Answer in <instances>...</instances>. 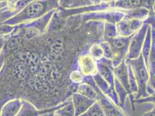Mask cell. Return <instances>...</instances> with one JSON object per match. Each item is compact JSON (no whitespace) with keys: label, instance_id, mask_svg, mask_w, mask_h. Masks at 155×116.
Returning a JSON list of instances; mask_svg holds the SVG:
<instances>
[{"label":"cell","instance_id":"6","mask_svg":"<svg viewBox=\"0 0 155 116\" xmlns=\"http://www.w3.org/2000/svg\"><path fill=\"white\" fill-rule=\"evenodd\" d=\"M112 71L115 75V77L118 80V81L123 86V88L126 90L127 93L130 95L131 100L132 101V105L133 109L134 110L133 101L134 100V97L131 95L130 87L129 80V73L128 67L125 62V59L122 62V63L116 67L112 68Z\"/></svg>","mask_w":155,"mask_h":116},{"label":"cell","instance_id":"13","mask_svg":"<svg viewBox=\"0 0 155 116\" xmlns=\"http://www.w3.org/2000/svg\"><path fill=\"white\" fill-rule=\"evenodd\" d=\"M80 116H106L98 101H96L84 114Z\"/></svg>","mask_w":155,"mask_h":116},{"label":"cell","instance_id":"16","mask_svg":"<svg viewBox=\"0 0 155 116\" xmlns=\"http://www.w3.org/2000/svg\"><path fill=\"white\" fill-rule=\"evenodd\" d=\"M105 36L108 39L115 38L117 35L116 26L112 23H106L105 25Z\"/></svg>","mask_w":155,"mask_h":116},{"label":"cell","instance_id":"1","mask_svg":"<svg viewBox=\"0 0 155 116\" xmlns=\"http://www.w3.org/2000/svg\"><path fill=\"white\" fill-rule=\"evenodd\" d=\"M54 3H56L54 0H34L27 5L19 12L4 21L3 24L15 26L38 19L52 9Z\"/></svg>","mask_w":155,"mask_h":116},{"label":"cell","instance_id":"18","mask_svg":"<svg viewBox=\"0 0 155 116\" xmlns=\"http://www.w3.org/2000/svg\"><path fill=\"white\" fill-rule=\"evenodd\" d=\"M143 116H155V108L152 109L151 111L145 113Z\"/></svg>","mask_w":155,"mask_h":116},{"label":"cell","instance_id":"19","mask_svg":"<svg viewBox=\"0 0 155 116\" xmlns=\"http://www.w3.org/2000/svg\"><path fill=\"white\" fill-rule=\"evenodd\" d=\"M92 4H98L102 2L103 0H90Z\"/></svg>","mask_w":155,"mask_h":116},{"label":"cell","instance_id":"3","mask_svg":"<svg viewBox=\"0 0 155 116\" xmlns=\"http://www.w3.org/2000/svg\"><path fill=\"white\" fill-rule=\"evenodd\" d=\"M149 25L143 23L141 28L135 32L130 41L128 52L126 60L134 59L138 58L141 53L142 45L144 43Z\"/></svg>","mask_w":155,"mask_h":116},{"label":"cell","instance_id":"17","mask_svg":"<svg viewBox=\"0 0 155 116\" xmlns=\"http://www.w3.org/2000/svg\"><path fill=\"white\" fill-rule=\"evenodd\" d=\"M55 110H52V111H49L45 113H44L41 114V115L39 116H54V111Z\"/></svg>","mask_w":155,"mask_h":116},{"label":"cell","instance_id":"15","mask_svg":"<svg viewBox=\"0 0 155 116\" xmlns=\"http://www.w3.org/2000/svg\"><path fill=\"white\" fill-rule=\"evenodd\" d=\"M89 55L95 60H100L104 58V51L100 44H94L91 46Z\"/></svg>","mask_w":155,"mask_h":116},{"label":"cell","instance_id":"11","mask_svg":"<svg viewBox=\"0 0 155 116\" xmlns=\"http://www.w3.org/2000/svg\"><path fill=\"white\" fill-rule=\"evenodd\" d=\"M23 104V101L13 99L5 103L1 109L0 116H16Z\"/></svg>","mask_w":155,"mask_h":116},{"label":"cell","instance_id":"4","mask_svg":"<svg viewBox=\"0 0 155 116\" xmlns=\"http://www.w3.org/2000/svg\"><path fill=\"white\" fill-rule=\"evenodd\" d=\"M142 20L128 18L125 16L117 22V33L120 37H129L137 32L142 26Z\"/></svg>","mask_w":155,"mask_h":116},{"label":"cell","instance_id":"9","mask_svg":"<svg viewBox=\"0 0 155 116\" xmlns=\"http://www.w3.org/2000/svg\"><path fill=\"white\" fill-rule=\"evenodd\" d=\"M96 102L89 97L75 93L72 96V104L74 108V116H80L84 114Z\"/></svg>","mask_w":155,"mask_h":116},{"label":"cell","instance_id":"14","mask_svg":"<svg viewBox=\"0 0 155 116\" xmlns=\"http://www.w3.org/2000/svg\"><path fill=\"white\" fill-rule=\"evenodd\" d=\"M74 114L75 111L72 101H69L63 107L54 111V116H74Z\"/></svg>","mask_w":155,"mask_h":116},{"label":"cell","instance_id":"2","mask_svg":"<svg viewBox=\"0 0 155 116\" xmlns=\"http://www.w3.org/2000/svg\"><path fill=\"white\" fill-rule=\"evenodd\" d=\"M133 72L138 87V91L134 100L149 97L148 88L149 83V74L144 59L141 53L138 58L126 60Z\"/></svg>","mask_w":155,"mask_h":116},{"label":"cell","instance_id":"7","mask_svg":"<svg viewBox=\"0 0 155 116\" xmlns=\"http://www.w3.org/2000/svg\"><path fill=\"white\" fill-rule=\"evenodd\" d=\"M98 93L99 99L98 102L101 105L106 116H127L122 110L113 103L110 99L106 97L103 93L99 90L98 88L96 89Z\"/></svg>","mask_w":155,"mask_h":116},{"label":"cell","instance_id":"5","mask_svg":"<svg viewBox=\"0 0 155 116\" xmlns=\"http://www.w3.org/2000/svg\"><path fill=\"white\" fill-rule=\"evenodd\" d=\"M155 0H116L114 7L122 11L138 9H153Z\"/></svg>","mask_w":155,"mask_h":116},{"label":"cell","instance_id":"10","mask_svg":"<svg viewBox=\"0 0 155 116\" xmlns=\"http://www.w3.org/2000/svg\"><path fill=\"white\" fill-rule=\"evenodd\" d=\"M81 72L85 76H94L98 73V67L96 60L90 55H85L79 59Z\"/></svg>","mask_w":155,"mask_h":116},{"label":"cell","instance_id":"12","mask_svg":"<svg viewBox=\"0 0 155 116\" xmlns=\"http://www.w3.org/2000/svg\"><path fill=\"white\" fill-rule=\"evenodd\" d=\"M77 93L96 101H98L99 99V97L96 88H94L92 85L88 83L79 85L78 88Z\"/></svg>","mask_w":155,"mask_h":116},{"label":"cell","instance_id":"8","mask_svg":"<svg viewBox=\"0 0 155 116\" xmlns=\"http://www.w3.org/2000/svg\"><path fill=\"white\" fill-rule=\"evenodd\" d=\"M69 101H66L62 102L59 104L56 105V106L50 107L48 109L44 110H38L35 107V106L27 101H23V104L20 110L19 113L16 116H39L41 114L45 113L49 111L56 110L62 107H63L65 104L68 103Z\"/></svg>","mask_w":155,"mask_h":116}]
</instances>
